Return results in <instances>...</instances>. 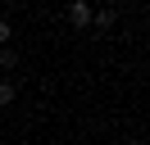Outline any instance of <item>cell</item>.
I'll return each mask as SVG.
<instances>
[{"instance_id": "3957f363", "label": "cell", "mask_w": 150, "mask_h": 145, "mask_svg": "<svg viewBox=\"0 0 150 145\" xmlns=\"http://www.w3.org/2000/svg\"><path fill=\"white\" fill-rule=\"evenodd\" d=\"M0 68H5V72L18 68V50H14V45H5V50H0Z\"/></svg>"}, {"instance_id": "5b68a950", "label": "cell", "mask_w": 150, "mask_h": 145, "mask_svg": "<svg viewBox=\"0 0 150 145\" xmlns=\"http://www.w3.org/2000/svg\"><path fill=\"white\" fill-rule=\"evenodd\" d=\"M5 45H14V23L9 18H0V50H5Z\"/></svg>"}, {"instance_id": "7a4b0ae2", "label": "cell", "mask_w": 150, "mask_h": 145, "mask_svg": "<svg viewBox=\"0 0 150 145\" xmlns=\"http://www.w3.org/2000/svg\"><path fill=\"white\" fill-rule=\"evenodd\" d=\"M14 95H18V86H14V77H0V109H9Z\"/></svg>"}, {"instance_id": "277c9868", "label": "cell", "mask_w": 150, "mask_h": 145, "mask_svg": "<svg viewBox=\"0 0 150 145\" xmlns=\"http://www.w3.org/2000/svg\"><path fill=\"white\" fill-rule=\"evenodd\" d=\"M114 18H118V9H96V14H91V23H100V27H114Z\"/></svg>"}, {"instance_id": "6da1fadb", "label": "cell", "mask_w": 150, "mask_h": 145, "mask_svg": "<svg viewBox=\"0 0 150 145\" xmlns=\"http://www.w3.org/2000/svg\"><path fill=\"white\" fill-rule=\"evenodd\" d=\"M91 14H96L91 5H68V23H73V27H86V23H91Z\"/></svg>"}]
</instances>
